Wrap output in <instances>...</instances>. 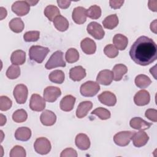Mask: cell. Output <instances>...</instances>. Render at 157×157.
Here are the masks:
<instances>
[{"mask_svg":"<svg viewBox=\"0 0 157 157\" xmlns=\"http://www.w3.org/2000/svg\"><path fill=\"white\" fill-rule=\"evenodd\" d=\"M44 15L51 21H53L54 19L60 15L59 9L54 5H48L44 9Z\"/></svg>","mask_w":157,"mask_h":157,"instance_id":"30","label":"cell"},{"mask_svg":"<svg viewBox=\"0 0 157 157\" xmlns=\"http://www.w3.org/2000/svg\"><path fill=\"white\" fill-rule=\"evenodd\" d=\"M49 51L47 47L40 45H33L29 50V56L31 60L41 63L47 56Z\"/></svg>","mask_w":157,"mask_h":157,"instance_id":"2","label":"cell"},{"mask_svg":"<svg viewBox=\"0 0 157 157\" xmlns=\"http://www.w3.org/2000/svg\"><path fill=\"white\" fill-rule=\"evenodd\" d=\"M48 78L52 82L57 84H61L64 80L65 75L61 70H55L49 74Z\"/></svg>","mask_w":157,"mask_h":157,"instance_id":"33","label":"cell"},{"mask_svg":"<svg viewBox=\"0 0 157 157\" xmlns=\"http://www.w3.org/2000/svg\"><path fill=\"white\" fill-rule=\"evenodd\" d=\"M11 63L14 65H22L26 61V53L21 50L14 51L10 56Z\"/></svg>","mask_w":157,"mask_h":157,"instance_id":"25","label":"cell"},{"mask_svg":"<svg viewBox=\"0 0 157 157\" xmlns=\"http://www.w3.org/2000/svg\"><path fill=\"white\" fill-rule=\"evenodd\" d=\"M28 114L24 109H18L15 111L12 115V119L16 123H22L26 120Z\"/></svg>","mask_w":157,"mask_h":157,"instance_id":"37","label":"cell"},{"mask_svg":"<svg viewBox=\"0 0 157 157\" xmlns=\"http://www.w3.org/2000/svg\"><path fill=\"white\" fill-rule=\"evenodd\" d=\"M145 117L150 120L156 122L157 121V110L154 109H149L145 111Z\"/></svg>","mask_w":157,"mask_h":157,"instance_id":"43","label":"cell"},{"mask_svg":"<svg viewBox=\"0 0 157 157\" xmlns=\"http://www.w3.org/2000/svg\"><path fill=\"white\" fill-rule=\"evenodd\" d=\"M75 142L76 146L82 150H88L90 147V140L89 137L83 133H80L75 137Z\"/></svg>","mask_w":157,"mask_h":157,"instance_id":"22","label":"cell"},{"mask_svg":"<svg viewBox=\"0 0 157 157\" xmlns=\"http://www.w3.org/2000/svg\"><path fill=\"white\" fill-rule=\"evenodd\" d=\"M12 101L6 96H0V110L1 111H6L12 107Z\"/></svg>","mask_w":157,"mask_h":157,"instance_id":"42","label":"cell"},{"mask_svg":"<svg viewBox=\"0 0 157 157\" xmlns=\"http://www.w3.org/2000/svg\"><path fill=\"white\" fill-rule=\"evenodd\" d=\"M51 148L50 142L45 137L37 138L34 144L36 152L42 155L48 154L50 151Z\"/></svg>","mask_w":157,"mask_h":157,"instance_id":"6","label":"cell"},{"mask_svg":"<svg viewBox=\"0 0 157 157\" xmlns=\"http://www.w3.org/2000/svg\"><path fill=\"white\" fill-rule=\"evenodd\" d=\"M86 30L89 34L97 40L102 39L105 35V32L102 26L96 21L90 23L86 27Z\"/></svg>","mask_w":157,"mask_h":157,"instance_id":"8","label":"cell"},{"mask_svg":"<svg viewBox=\"0 0 157 157\" xmlns=\"http://www.w3.org/2000/svg\"><path fill=\"white\" fill-rule=\"evenodd\" d=\"M61 157H77V153L75 150L72 148H67L62 151L61 155Z\"/></svg>","mask_w":157,"mask_h":157,"instance_id":"44","label":"cell"},{"mask_svg":"<svg viewBox=\"0 0 157 157\" xmlns=\"http://www.w3.org/2000/svg\"><path fill=\"white\" fill-rule=\"evenodd\" d=\"M40 37V32L38 31H31L25 33L23 35L24 40L26 42H36Z\"/></svg>","mask_w":157,"mask_h":157,"instance_id":"41","label":"cell"},{"mask_svg":"<svg viewBox=\"0 0 157 157\" xmlns=\"http://www.w3.org/2000/svg\"><path fill=\"white\" fill-rule=\"evenodd\" d=\"M61 94L60 88L56 86H49L46 87L44 91V99L49 102H53Z\"/></svg>","mask_w":157,"mask_h":157,"instance_id":"9","label":"cell"},{"mask_svg":"<svg viewBox=\"0 0 157 157\" xmlns=\"http://www.w3.org/2000/svg\"><path fill=\"white\" fill-rule=\"evenodd\" d=\"M100 90L98 83L93 81H87L83 83L80 88V94L85 97L94 96Z\"/></svg>","mask_w":157,"mask_h":157,"instance_id":"3","label":"cell"},{"mask_svg":"<svg viewBox=\"0 0 157 157\" xmlns=\"http://www.w3.org/2000/svg\"><path fill=\"white\" fill-rule=\"evenodd\" d=\"M104 54L110 58H114L118 55V50L113 44H108L104 48Z\"/></svg>","mask_w":157,"mask_h":157,"instance_id":"39","label":"cell"},{"mask_svg":"<svg viewBox=\"0 0 157 157\" xmlns=\"http://www.w3.org/2000/svg\"><path fill=\"white\" fill-rule=\"evenodd\" d=\"M113 80L112 72L109 69L101 71L97 75L96 82L103 85H109Z\"/></svg>","mask_w":157,"mask_h":157,"instance_id":"16","label":"cell"},{"mask_svg":"<svg viewBox=\"0 0 157 157\" xmlns=\"http://www.w3.org/2000/svg\"><path fill=\"white\" fill-rule=\"evenodd\" d=\"M7 13V12L6 9L2 7H0V14H1V20L6 17Z\"/></svg>","mask_w":157,"mask_h":157,"instance_id":"48","label":"cell"},{"mask_svg":"<svg viewBox=\"0 0 157 157\" xmlns=\"http://www.w3.org/2000/svg\"><path fill=\"white\" fill-rule=\"evenodd\" d=\"M9 156L10 157H25L26 151L23 147L15 145L11 149Z\"/></svg>","mask_w":157,"mask_h":157,"instance_id":"40","label":"cell"},{"mask_svg":"<svg viewBox=\"0 0 157 157\" xmlns=\"http://www.w3.org/2000/svg\"><path fill=\"white\" fill-rule=\"evenodd\" d=\"M47 69H51L57 67H65L66 63L63 59V53L61 50L55 52L45 64Z\"/></svg>","mask_w":157,"mask_h":157,"instance_id":"4","label":"cell"},{"mask_svg":"<svg viewBox=\"0 0 157 157\" xmlns=\"http://www.w3.org/2000/svg\"><path fill=\"white\" fill-rule=\"evenodd\" d=\"M128 71L127 67L123 64H117L114 66L112 69L113 80L115 81H120Z\"/></svg>","mask_w":157,"mask_h":157,"instance_id":"24","label":"cell"},{"mask_svg":"<svg viewBox=\"0 0 157 157\" xmlns=\"http://www.w3.org/2000/svg\"><path fill=\"white\" fill-rule=\"evenodd\" d=\"M129 125L135 129L144 131L149 129L152 123H148L140 117H134L130 120Z\"/></svg>","mask_w":157,"mask_h":157,"instance_id":"18","label":"cell"},{"mask_svg":"<svg viewBox=\"0 0 157 157\" xmlns=\"http://www.w3.org/2000/svg\"><path fill=\"white\" fill-rule=\"evenodd\" d=\"M124 1L123 0H120V1H109V4L110 6L113 9H120L123 4Z\"/></svg>","mask_w":157,"mask_h":157,"instance_id":"45","label":"cell"},{"mask_svg":"<svg viewBox=\"0 0 157 157\" xmlns=\"http://www.w3.org/2000/svg\"><path fill=\"white\" fill-rule=\"evenodd\" d=\"M150 29L151 31H153L154 33H156V20H155L153 22L151 23Z\"/></svg>","mask_w":157,"mask_h":157,"instance_id":"49","label":"cell"},{"mask_svg":"<svg viewBox=\"0 0 157 157\" xmlns=\"http://www.w3.org/2000/svg\"><path fill=\"white\" fill-rule=\"evenodd\" d=\"M134 133L135 131H120L113 136V141L118 146L125 147L129 144Z\"/></svg>","mask_w":157,"mask_h":157,"instance_id":"5","label":"cell"},{"mask_svg":"<svg viewBox=\"0 0 157 157\" xmlns=\"http://www.w3.org/2000/svg\"><path fill=\"white\" fill-rule=\"evenodd\" d=\"M53 22L56 29L59 31H65L69 28V21L64 17L61 15L57 16Z\"/></svg>","mask_w":157,"mask_h":157,"instance_id":"28","label":"cell"},{"mask_svg":"<svg viewBox=\"0 0 157 157\" xmlns=\"http://www.w3.org/2000/svg\"><path fill=\"white\" fill-rule=\"evenodd\" d=\"M150 101L149 93L145 90H142L136 93L134 97V102L138 106L147 105Z\"/></svg>","mask_w":157,"mask_h":157,"instance_id":"14","label":"cell"},{"mask_svg":"<svg viewBox=\"0 0 157 157\" xmlns=\"http://www.w3.org/2000/svg\"><path fill=\"white\" fill-rule=\"evenodd\" d=\"M86 15L89 18L96 20L98 19L101 15V9L97 5H93L90 6L86 10Z\"/></svg>","mask_w":157,"mask_h":157,"instance_id":"35","label":"cell"},{"mask_svg":"<svg viewBox=\"0 0 157 157\" xmlns=\"http://www.w3.org/2000/svg\"><path fill=\"white\" fill-rule=\"evenodd\" d=\"M113 43L118 50H124L128 45V39L121 34H117L113 37Z\"/></svg>","mask_w":157,"mask_h":157,"instance_id":"26","label":"cell"},{"mask_svg":"<svg viewBox=\"0 0 157 157\" xmlns=\"http://www.w3.org/2000/svg\"><path fill=\"white\" fill-rule=\"evenodd\" d=\"M6 123V117L3 115L2 114H1V123L0 125L2 126L3 125H4Z\"/></svg>","mask_w":157,"mask_h":157,"instance_id":"50","label":"cell"},{"mask_svg":"<svg viewBox=\"0 0 157 157\" xmlns=\"http://www.w3.org/2000/svg\"><path fill=\"white\" fill-rule=\"evenodd\" d=\"M10 29L14 33H19L23 31L25 25L20 18H14L10 20L9 24Z\"/></svg>","mask_w":157,"mask_h":157,"instance_id":"31","label":"cell"},{"mask_svg":"<svg viewBox=\"0 0 157 157\" xmlns=\"http://www.w3.org/2000/svg\"><path fill=\"white\" fill-rule=\"evenodd\" d=\"M6 74L7 78L10 79H15L20 75V68L17 65L12 64L8 67Z\"/></svg>","mask_w":157,"mask_h":157,"instance_id":"38","label":"cell"},{"mask_svg":"<svg viewBox=\"0 0 157 157\" xmlns=\"http://www.w3.org/2000/svg\"><path fill=\"white\" fill-rule=\"evenodd\" d=\"M30 6L26 1H17L12 5V10L18 16H24L28 13Z\"/></svg>","mask_w":157,"mask_h":157,"instance_id":"10","label":"cell"},{"mask_svg":"<svg viewBox=\"0 0 157 157\" xmlns=\"http://www.w3.org/2000/svg\"><path fill=\"white\" fill-rule=\"evenodd\" d=\"M80 47L82 51L87 55L94 54L96 50L95 42L88 37H86L81 41Z\"/></svg>","mask_w":157,"mask_h":157,"instance_id":"19","label":"cell"},{"mask_svg":"<svg viewBox=\"0 0 157 157\" xmlns=\"http://www.w3.org/2000/svg\"><path fill=\"white\" fill-rule=\"evenodd\" d=\"M75 98L72 95L65 96L60 101V109L64 112L71 111L74 106Z\"/></svg>","mask_w":157,"mask_h":157,"instance_id":"23","label":"cell"},{"mask_svg":"<svg viewBox=\"0 0 157 157\" xmlns=\"http://www.w3.org/2000/svg\"><path fill=\"white\" fill-rule=\"evenodd\" d=\"M148 136L143 131L135 132L131 139L133 145L136 147H142L145 145L148 141Z\"/></svg>","mask_w":157,"mask_h":157,"instance_id":"15","label":"cell"},{"mask_svg":"<svg viewBox=\"0 0 157 157\" xmlns=\"http://www.w3.org/2000/svg\"><path fill=\"white\" fill-rule=\"evenodd\" d=\"M65 59L69 63L77 62L79 59L78 52L74 48H69L65 55Z\"/></svg>","mask_w":157,"mask_h":157,"instance_id":"34","label":"cell"},{"mask_svg":"<svg viewBox=\"0 0 157 157\" xmlns=\"http://www.w3.org/2000/svg\"><path fill=\"white\" fill-rule=\"evenodd\" d=\"M93 103L91 101H85L81 102L77 109L76 116L78 118H82L86 117L88 112L92 109Z\"/></svg>","mask_w":157,"mask_h":157,"instance_id":"21","label":"cell"},{"mask_svg":"<svg viewBox=\"0 0 157 157\" xmlns=\"http://www.w3.org/2000/svg\"><path fill=\"white\" fill-rule=\"evenodd\" d=\"M31 136V131L27 127L18 128L15 132V137L20 141H27Z\"/></svg>","mask_w":157,"mask_h":157,"instance_id":"27","label":"cell"},{"mask_svg":"<svg viewBox=\"0 0 157 157\" xmlns=\"http://www.w3.org/2000/svg\"><path fill=\"white\" fill-rule=\"evenodd\" d=\"M13 94L18 104H23L25 103L28 94L27 86L23 84H18L16 85L13 89Z\"/></svg>","mask_w":157,"mask_h":157,"instance_id":"7","label":"cell"},{"mask_svg":"<svg viewBox=\"0 0 157 157\" xmlns=\"http://www.w3.org/2000/svg\"><path fill=\"white\" fill-rule=\"evenodd\" d=\"M86 9L79 6L74 9L72 13V18L74 21L78 25L84 23L86 20Z\"/></svg>","mask_w":157,"mask_h":157,"instance_id":"12","label":"cell"},{"mask_svg":"<svg viewBox=\"0 0 157 157\" xmlns=\"http://www.w3.org/2000/svg\"><path fill=\"white\" fill-rule=\"evenodd\" d=\"M119 20L117 14H112L106 17L102 21L104 27L108 29H112L117 26Z\"/></svg>","mask_w":157,"mask_h":157,"instance_id":"29","label":"cell"},{"mask_svg":"<svg viewBox=\"0 0 157 157\" xmlns=\"http://www.w3.org/2000/svg\"><path fill=\"white\" fill-rule=\"evenodd\" d=\"M30 109L36 112L42 111L45 107V101L39 94H32L29 101Z\"/></svg>","mask_w":157,"mask_h":157,"instance_id":"11","label":"cell"},{"mask_svg":"<svg viewBox=\"0 0 157 157\" xmlns=\"http://www.w3.org/2000/svg\"><path fill=\"white\" fill-rule=\"evenodd\" d=\"M98 100L101 103L107 106H114L117 102V98L115 95L108 91L102 92L98 96Z\"/></svg>","mask_w":157,"mask_h":157,"instance_id":"13","label":"cell"},{"mask_svg":"<svg viewBox=\"0 0 157 157\" xmlns=\"http://www.w3.org/2000/svg\"><path fill=\"white\" fill-rule=\"evenodd\" d=\"M26 1L29 4V6H35L39 2L38 1Z\"/></svg>","mask_w":157,"mask_h":157,"instance_id":"51","label":"cell"},{"mask_svg":"<svg viewBox=\"0 0 157 157\" xmlns=\"http://www.w3.org/2000/svg\"><path fill=\"white\" fill-rule=\"evenodd\" d=\"M129 53L134 63L147 66L156 59L157 45L151 38L142 36L132 45Z\"/></svg>","mask_w":157,"mask_h":157,"instance_id":"1","label":"cell"},{"mask_svg":"<svg viewBox=\"0 0 157 157\" xmlns=\"http://www.w3.org/2000/svg\"><path fill=\"white\" fill-rule=\"evenodd\" d=\"M40 120L43 125L50 126L56 123V116L52 111L45 110L40 116Z\"/></svg>","mask_w":157,"mask_h":157,"instance_id":"17","label":"cell"},{"mask_svg":"<svg viewBox=\"0 0 157 157\" xmlns=\"http://www.w3.org/2000/svg\"><path fill=\"white\" fill-rule=\"evenodd\" d=\"M156 1H148V7L151 10L156 12Z\"/></svg>","mask_w":157,"mask_h":157,"instance_id":"47","label":"cell"},{"mask_svg":"<svg viewBox=\"0 0 157 157\" xmlns=\"http://www.w3.org/2000/svg\"><path fill=\"white\" fill-rule=\"evenodd\" d=\"M92 115H95L98 116L101 120H105L110 118V112L109 110L104 107H98L94 109L91 113Z\"/></svg>","mask_w":157,"mask_h":157,"instance_id":"36","label":"cell"},{"mask_svg":"<svg viewBox=\"0 0 157 157\" xmlns=\"http://www.w3.org/2000/svg\"><path fill=\"white\" fill-rule=\"evenodd\" d=\"M135 84L139 88H145L151 83L150 78L146 75L139 74L135 78Z\"/></svg>","mask_w":157,"mask_h":157,"instance_id":"32","label":"cell"},{"mask_svg":"<svg viewBox=\"0 0 157 157\" xmlns=\"http://www.w3.org/2000/svg\"><path fill=\"white\" fill-rule=\"evenodd\" d=\"M85 69L81 66L72 67L69 71V77L73 81H80L86 77Z\"/></svg>","mask_w":157,"mask_h":157,"instance_id":"20","label":"cell"},{"mask_svg":"<svg viewBox=\"0 0 157 157\" xmlns=\"http://www.w3.org/2000/svg\"><path fill=\"white\" fill-rule=\"evenodd\" d=\"M57 3L58 4V6L61 8V9H67V7H69L71 1H61V0H58Z\"/></svg>","mask_w":157,"mask_h":157,"instance_id":"46","label":"cell"}]
</instances>
